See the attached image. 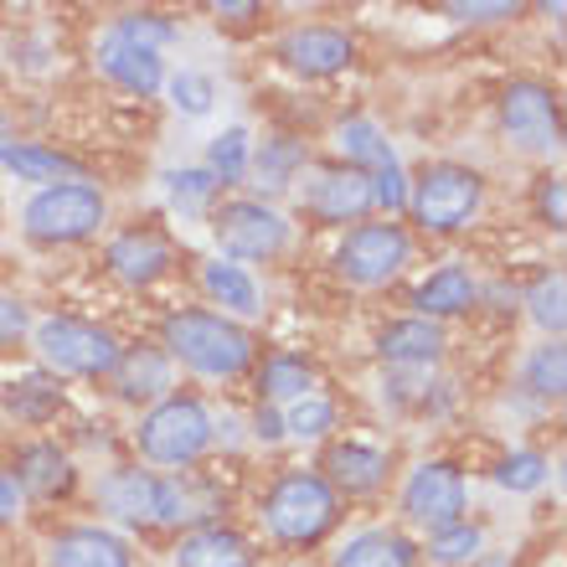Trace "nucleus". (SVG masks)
<instances>
[{"mask_svg": "<svg viewBox=\"0 0 567 567\" xmlns=\"http://www.w3.org/2000/svg\"><path fill=\"white\" fill-rule=\"evenodd\" d=\"M6 150H11V130H6V124H0V155H6Z\"/></svg>", "mask_w": 567, "mask_h": 567, "instance_id": "49530a36", "label": "nucleus"}, {"mask_svg": "<svg viewBox=\"0 0 567 567\" xmlns=\"http://www.w3.org/2000/svg\"><path fill=\"white\" fill-rule=\"evenodd\" d=\"M480 207V176L470 165H429L419 176V192H413V212L419 223L433 227V233H454L475 217Z\"/></svg>", "mask_w": 567, "mask_h": 567, "instance_id": "423d86ee", "label": "nucleus"}, {"mask_svg": "<svg viewBox=\"0 0 567 567\" xmlns=\"http://www.w3.org/2000/svg\"><path fill=\"white\" fill-rule=\"evenodd\" d=\"M495 480H501V485H506V491H537L542 480H547V460H542V454H511L506 464H501V470H495Z\"/></svg>", "mask_w": 567, "mask_h": 567, "instance_id": "e433bc0d", "label": "nucleus"}, {"mask_svg": "<svg viewBox=\"0 0 567 567\" xmlns=\"http://www.w3.org/2000/svg\"><path fill=\"white\" fill-rule=\"evenodd\" d=\"M419 547L403 537V532H388V526H377V532H361L351 537L336 553V567H413Z\"/></svg>", "mask_w": 567, "mask_h": 567, "instance_id": "6ab92c4d", "label": "nucleus"}, {"mask_svg": "<svg viewBox=\"0 0 567 567\" xmlns=\"http://www.w3.org/2000/svg\"><path fill=\"white\" fill-rule=\"evenodd\" d=\"M109 269L120 274L124 284H155L171 269V248H165L161 233H124V238L109 243Z\"/></svg>", "mask_w": 567, "mask_h": 567, "instance_id": "2eb2a0df", "label": "nucleus"}, {"mask_svg": "<svg viewBox=\"0 0 567 567\" xmlns=\"http://www.w3.org/2000/svg\"><path fill=\"white\" fill-rule=\"evenodd\" d=\"M341 150H346V161H351V171H361V165H388L392 161V150H388V140L377 135V124H367V120H351V124H341Z\"/></svg>", "mask_w": 567, "mask_h": 567, "instance_id": "c756f323", "label": "nucleus"}, {"mask_svg": "<svg viewBox=\"0 0 567 567\" xmlns=\"http://www.w3.org/2000/svg\"><path fill=\"white\" fill-rule=\"evenodd\" d=\"M165 346L202 377H238L254 361V336L223 315L207 310H181L165 320Z\"/></svg>", "mask_w": 567, "mask_h": 567, "instance_id": "f257e3e1", "label": "nucleus"}, {"mask_svg": "<svg viewBox=\"0 0 567 567\" xmlns=\"http://www.w3.org/2000/svg\"><path fill=\"white\" fill-rule=\"evenodd\" d=\"M264 516H269V532L279 542L310 547V542H320L330 526H336V491H330L320 475L295 470V475H284L279 485L269 491Z\"/></svg>", "mask_w": 567, "mask_h": 567, "instance_id": "f03ea898", "label": "nucleus"}, {"mask_svg": "<svg viewBox=\"0 0 567 567\" xmlns=\"http://www.w3.org/2000/svg\"><path fill=\"white\" fill-rule=\"evenodd\" d=\"M47 567H130V542L104 526H73V532L52 537Z\"/></svg>", "mask_w": 567, "mask_h": 567, "instance_id": "f8f14e48", "label": "nucleus"}, {"mask_svg": "<svg viewBox=\"0 0 567 567\" xmlns=\"http://www.w3.org/2000/svg\"><path fill=\"white\" fill-rule=\"evenodd\" d=\"M326 429H336V408L326 403V398H299L295 408H289V419H284V433H295V439H320Z\"/></svg>", "mask_w": 567, "mask_h": 567, "instance_id": "f704fd0d", "label": "nucleus"}, {"mask_svg": "<svg viewBox=\"0 0 567 567\" xmlns=\"http://www.w3.org/2000/svg\"><path fill=\"white\" fill-rule=\"evenodd\" d=\"M21 223H27V233L37 243H78L104 223V196H99V186H89V181L42 186V192L27 202Z\"/></svg>", "mask_w": 567, "mask_h": 567, "instance_id": "7ed1b4c3", "label": "nucleus"}, {"mask_svg": "<svg viewBox=\"0 0 567 567\" xmlns=\"http://www.w3.org/2000/svg\"><path fill=\"white\" fill-rule=\"evenodd\" d=\"M37 346L42 357L58 367V372H73V377H104L120 367V341L109 330L89 326V320H68V315H52L37 326Z\"/></svg>", "mask_w": 567, "mask_h": 567, "instance_id": "39448f33", "label": "nucleus"}, {"mask_svg": "<svg viewBox=\"0 0 567 567\" xmlns=\"http://www.w3.org/2000/svg\"><path fill=\"white\" fill-rule=\"evenodd\" d=\"M351 37L336 27H305L295 31L289 42H284V62L305 78H326V73H341L346 62H351Z\"/></svg>", "mask_w": 567, "mask_h": 567, "instance_id": "ddd939ff", "label": "nucleus"}, {"mask_svg": "<svg viewBox=\"0 0 567 567\" xmlns=\"http://www.w3.org/2000/svg\"><path fill=\"white\" fill-rule=\"evenodd\" d=\"M305 165V150L295 145V140H269V145L258 150V161H254V186L258 192H284L289 181H295V171Z\"/></svg>", "mask_w": 567, "mask_h": 567, "instance_id": "cd10ccee", "label": "nucleus"}, {"mask_svg": "<svg viewBox=\"0 0 567 567\" xmlns=\"http://www.w3.org/2000/svg\"><path fill=\"white\" fill-rule=\"evenodd\" d=\"M6 403H11V413H21V419H47V413L62 403V388L47 382V377H27L21 388L6 392Z\"/></svg>", "mask_w": 567, "mask_h": 567, "instance_id": "72a5a7b5", "label": "nucleus"}, {"mask_svg": "<svg viewBox=\"0 0 567 567\" xmlns=\"http://www.w3.org/2000/svg\"><path fill=\"white\" fill-rule=\"evenodd\" d=\"M202 284H207V295L217 299V305H227V310L238 315H258L264 305H258V284L248 279V274L238 269V264H207V274H202Z\"/></svg>", "mask_w": 567, "mask_h": 567, "instance_id": "a878e982", "label": "nucleus"}, {"mask_svg": "<svg viewBox=\"0 0 567 567\" xmlns=\"http://www.w3.org/2000/svg\"><path fill=\"white\" fill-rule=\"evenodd\" d=\"M526 388L537 392V398H563L567 388V361H563V346H542L537 357L526 361Z\"/></svg>", "mask_w": 567, "mask_h": 567, "instance_id": "7c9ffc66", "label": "nucleus"}, {"mask_svg": "<svg viewBox=\"0 0 567 567\" xmlns=\"http://www.w3.org/2000/svg\"><path fill=\"white\" fill-rule=\"evenodd\" d=\"M403 511L419 526H429V532L454 526L460 522V511H464V475L454 470V464H444V460L419 464V470L408 475V485H403Z\"/></svg>", "mask_w": 567, "mask_h": 567, "instance_id": "9d476101", "label": "nucleus"}, {"mask_svg": "<svg viewBox=\"0 0 567 567\" xmlns=\"http://www.w3.org/2000/svg\"><path fill=\"white\" fill-rule=\"evenodd\" d=\"M99 501H104L120 522H155V480L140 475V470H114V475L99 485Z\"/></svg>", "mask_w": 567, "mask_h": 567, "instance_id": "4be33fe9", "label": "nucleus"}, {"mask_svg": "<svg viewBox=\"0 0 567 567\" xmlns=\"http://www.w3.org/2000/svg\"><path fill=\"white\" fill-rule=\"evenodd\" d=\"M171 99H176L181 114H207L212 99H217V89H212L207 73H181L176 83H171Z\"/></svg>", "mask_w": 567, "mask_h": 567, "instance_id": "4c0bfd02", "label": "nucleus"}, {"mask_svg": "<svg viewBox=\"0 0 567 567\" xmlns=\"http://www.w3.org/2000/svg\"><path fill=\"white\" fill-rule=\"evenodd\" d=\"M114 37H124L130 47H145V52H161L165 42H176V27H171L165 16H155V11H135V16H124L120 27H114Z\"/></svg>", "mask_w": 567, "mask_h": 567, "instance_id": "473e14b6", "label": "nucleus"}, {"mask_svg": "<svg viewBox=\"0 0 567 567\" xmlns=\"http://www.w3.org/2000/svg\"><path fill=\"white\" fill-rule=\"evenodd\" d=\"M258 388H264V398L274 403H284V398H310L315 388V372H310V361H299V357H274L269 367H264V377H258Z\"/></svg>", "mask_w": 567, "mask_h": 567, "instance_id": "bb28decb", "label": "nucleus"}, {"mask_svg": "<svg viewBox=\"0 0 567 567\" xmlns=\"http://www.w3.org/2000/svg\"><path fill=\"white\" fill-rule=\"evenodd\" d=\"M99 68H104L114 83H124L130 93H155L165 83V73H161V52H145V47H130L124 37H114L109 31L104 42H99Z\"/></svg>", "mask_w": 567, "mask_h": 567, "instance_id": "4468645a", "label": "nucleus"}, {"mask_svg": "<svg viewBox=\"0 0 567 567\" xmlns=\"http://www.w3.org/2000/svg\"><path fill=\"white\" fill-rule=\"evenodd\" d=\"M326 470L346 495H367L388 480V454L372 449V444H336L330 449V460H326Z\"/></svg>", "mask_w": 567, "mask_h": 567, "instance_id": "a211bd4d", "label": "nucleus"}, {"mask_svg": "<svg viewBox=\"0 0 567 567\" xmlns=\"http://www.w3.org/2000/svg\"><path fill=\"white\" fill-rule=\"evenodd\" d=\"M212 511H217V495L192 485V480H155V522L192 526V522H207Z\"/></svg>", "mask_w": 567, "mask_h": 567, "instance_id": "5701e85b", "label": "nucleus"}, {"mask_svg": "<svg viewBox=\"0 0 567 567\" xmlns=\"http://www.w3.org/2000/svg\"><path fill=\"white\" fill-rule=\"evenodd\" d=\"M0 161L11 165L21 181H58V186L83 181V165L68 161V155H58V150H42V145H11Z\"/></svg>", "mask_w": 567, "mask_h": 567, "instance_id": "393cba45", "label": "nucleus"}, {"mask_svg": "<svg viewBox=\"0 0 567 567\" xmlns=\"http://www.w3.org/2000/svg\"><path fill=\"white\" fill-rule=\"evenodd\" d=\"M16 485L31 495H62L73 485V464L58 444H31L16 454Z\"/></svg>", "mask_w": 567, "mask_h": 567, "instance_id": "aec40b11", "label": "nucleus"}, {"mask_svg": "<svg viewBox=\"0 0 567 567\" xmlns=\"http://www.w3.org/2000/svg\"><path fill=\"white\" fill-rule=\"evenodd\" d=\"M449 16H460V21H491V16H516V6H506V0H491V6H460V0H454V6H444Z\"/></svg>", "mask_w": 567, "mask_h": 567, "instance_id": "a19ab883", "label": "nucleus"}, {"mask_svg": "<svg viewBox=\"0 0 567 567\" xmlns=\"http://www.w3.org/2000/svg\"><path fill=\"white\" fill-rule=\"evenodd\" d=\"M372 207V176L367 171H320L305 192V212H315L320 223H357Z\"/></svg>", "mask_w": 567, "mask_h": 567, "instance_id": "9b49d317", "label": "nucleus"}, {"mask_svg": "<svg viewBox=\"0 0 567 567\" xmlns=\"http://www.w3.org/2000/svg\"><path fill=\"white\" fill-rule=\"evenodd\" d=\"M408 264V233L398 223H367L357 233H346L341 254H336V269L346 274L361 289H377V284L398 279Z\"/></svg>", "mask_w": 567, "mask_h": 567, "instance_id": "0eeeda50", "label": "nucleus"}, {"mask_svg": "<svg viewBox=\"0 0 567 567\" xmlns=\"http://www.w3.org/2000/svg\"><path fill=\"white\" fill-rule=\"evenodd\" d=\"M114 372H120V398L124 403H145V398H161V392L171 388V361H165V351H155V346L124 351Z\"/></svg>", "mask_w": 567, "mask_h": 567, "instance_id": "412c9836", "label": "nucleus"}, {"mask_svg": "<svg viewBox=\"0 0 567 567\" xmlns=\"http://www.w3.org/2000/svg\"><path fill=\"white\" fill-rule=\"evenodd\" d=\"M254 433L264 439V444H274V439H284V419H279V408H258V419H254Z\"/></svg>", "mask_w": 567, "mask_h": 567, "instance_id": "c03bdc74", "label": "nucleus"}, {"mask_svg": "<svg viewBox=\"0 0 567 567\" xmlns=\"http://www.w3.org/2000/svg\"><path fill=\"white\" fill-rule=\"evenodd\" d=\"M21 326H27V310H21V305H11V299H0V341H16V336H21Z\"/></svg>", "mask_w": 567, "mask_h": 567, "instance_id": "37998d69", "label": "nucleus"}, {"mask_svg": "<svg viewBox=\"0 0 567 567\" xmlns=\"http://www.w3.org/2000/svg\"><path fill=\"white\" fill-rule=\"evenodd\" d=\"M470 299H475V279H470V274L464 269H439L419 284L413 305H419V320H429V315H460Z\"/></svg>", "mask_w": 567, "mask_h": 567, "instance_id": "b1692460", "label": "nucleus"}, {"mask_svg": "<svg viewBox=\"0 0 567 567\" xmlns=\"http://www.w3.org/2000/svg\"><path fill=\"white\" fill-rule=\"evenodd\" d=\"M382 361L392 367H433L439 351H444V336L433 320H398V326L382 330V341H377Z\"/></svg>", "mask_w": 567, "mask_h": 567, "instance_id": "dca6fc26", "label": "nucleus"}, {"mask_svg": "<svg viewBox=\"0 0 567 567\" xmlns=\"http://www.w3.org/2000/svg\"><path fill=\"white\" fill-rule=\"evenodd\" d=\"M501 124H506L511 145L532 150V155H547L563 140V120H557V99L553 89L542 83H511L506 99H501Z\"/></svg>", "mask_w": 567, "mask_h": 567, "instance_id": "1a4fd4ad", "label": "nucleus"}, {"mask_svg": "<svg viewBox=\"0 0 567 567\" xmlns=\"http://www.w3.org/2000/svg\"><path fill=\"white\" fill-rule=\"evenodd\" d=\"M212 444V419L196 398H165L140 423V449L155 464H192Z\"/></svg>", "mask_w": 567, "mask_h": 567, "instance_id": "20e7f679", "label": "nucleus"}, {"mask_svg": "<svg viewBox=\"0 0 567 567\" xmlns=\"http://www.w3.org/2000/svg\"><path fill=\"white\" fill-rule=\"evenodd\" d=\"M480 526H464V522H454V526H444V532H433V547H429V557L433 563H444V567H454V563H475L480 557Z\"/></svg>", "mask_w": 567, "mask_h": 567, "instance_id": "2f4dec72", "label": "nucleus"}, {"mask_svg": "<svg viewBox=\"0 0 567 567\" xmlns=\"http://www.w3.org/2000/svg\"><path fill=\"white\" fill-rule=\"evenodd\" d=\"M207 171H212V181H217V186H233V181L248 176V135H243V130H227V135L212 140Z\"/></svg>", "mask_w": 567, "mask_h": 567, "instance_id": "c85d7f7f", "label": "nucleus"}, {"mask_svg": "<svg viewBox=\"0 0 567 567\" xmlns=\"http://www.w3.org/2000/svg\"><path fill=\"white\" fill-rule=\"evenodd\" d=\"M372 202L377 207H388L398 212L408 202V181H403V165H398V155H392L388 165H377V176H372Z\"/></svg>", "mask_w": 567, "mask_h": 567, "instance_id": "ea45409f", "label": "nucleus"}, {"mask_svg": "<svg viewBox=\"0 0 567 567\" xmlns=\"http://www.w3.org/2000/svg\"><path fill=\"white\" fill-rule=\"evenodd\" d=\"M6 516H16V480L0 470V522H6Z\"/></svg>", "mask_w": 567, "mask_h": 567, "instance_id": "a18cd8bd", "label": "nucleus"}, {"mask_svg": "<svg viewBox=\"0 0 567 567\" xmlns=\"http://www.w3.org/2000/svg\"><path fill=\"white\" fill-rule=\"evenodd\" d=\"M542 217H547V223L553 227H563L567 223V212H563V181H542Z\"/></svg>", "mask_w": 567, "mask_h": 567, "instance_id": "79ce46f5", "label": "nucleus"}, {"mask_svg": "<svg viewBox=\"0 0 567 567\" xmlns=\"http://www.w3.org/2000/svg\"><path fill=\"white\" fill-rule=\"evenodd\" d=\"M165 186H171V202H176L181 212H202L212 196H217L212 171H171V176H165Z\"/></svg>", "mask_w": 567, "mask_h": 567, "instance_id": "c9c22d12", "label": "nucleus"}, {"mask_svg": "<svg viewBox=\"0 0 567 567\" xmlns=\"http://www.w3.org/2000/svg\"><path fill=\"white\" fill-rule=\"evenodd\" d=\"M176 567H254V553H248V542L238 532L202 526V532H192V537L181 542Z\"/></svg>", "mask_w": 567, "mask_h": 567, "instance_id": "f3484780", "label": "nucleus"}, {"mask_svg": "<svg viewBox=\"0 0 567 567\" xmlns=\"http://www.w3.org/2000/svg\"><path fill=\"white\" fill-rule=\"evenodd\" d=\"M532 320L542 330H563V274H553V279H542L532 289Z\"/></svg>", "mask_w": 567, "mask_h": 567, "instance_id": "58836bf2", "label": "nucleus"}, {"mask_svg": "<svg viewBox=\"0 0 567 567\" xmlns=\"http://www.w3.org/2000/svg\"><path fill=\"white\" fill-rule=\"evenodd\" d=\"M212 233L233 258H274L289 243V223L264 202H227L212 217Z\"/></svg>", "mask_w": 567, "mask_h": 567, "instance_id": "6e6552de", "label": "nucleus"}]
</instances>
